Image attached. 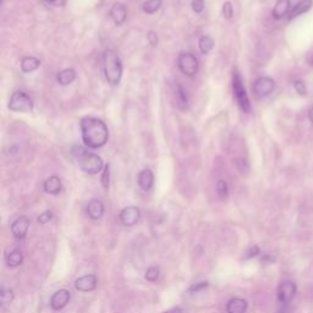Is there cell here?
<instances>
[{
    "label": "cell",
    "instance_id": "cell-1",
    "mask_svg": "<svg viewBox=\"0 0 313 313\" xmlns=\"http://www.w3.org/2000/svg\"><path fill=\"white\" fill-rule=\"evenodd\" d=\"M82 141L89 148H101L109 139V130L103 120L97 117H83L80 123Z\"/></svg>",
    "mask_w": 313,
    "mask_h": 313
},
{
    "label": "cell",
    "instance_id": "cell-2",
    "mask_svg": "<svg viewBox=\"0 0 313 313\" xmlns=\"http://www.w3.org/2000/svg\"><path fill=\"white\" fill-rule=\"evenodd\" d=\"M103 70L107 82L111 86L119 85L123 76L122 59L115 51L107 49L103 54Z\"/></svg>",
    "mask_w": 313,
    "mask_h": 313
},
{
    "label": "cell",
    "instance_id": "cell-3",
    "mask_svg": "<svg viewBox=\"0 0 313 313\" xmlns=\"http://www.w3.org/2000/svg\"><path fill=\"white\" fill-rule=\"evenodd\" d=\"M73 154L79 160V165L82 172L86 174L95 175L101 173L104 168L103 159L94 153H87L81 147H75L73 150Z\"/></svg>",
    "mask_w": 313,
    "mask_h": 313
},
{
    "label": "cell",
    "instance_id": "cell-4",
    "mask_svg": "<svg viewBox=\"0 0 313 313\" xmlns=\"http://www.w3.org/2000/svg\"><path fill=\"white\" fill-rule=\"evenodd\" d=\"M232 89H234V95L236 99L238 107L243 109L245 113H250L251 111V103L250 98L247 95L246 89L244 87V82L238 73H234V77H232Z\"/></svg>",
    "mask_w": 313,
    "mask_h": 313
},
{
    "label": "cell",
    "instance_id": "cell-5",
    "mask_svg": "<svg viewBox=\"0 0 313 313\" xmlns=\"http://www.w3.org/2000/svg\"><path fill=\"white\" fill-rule=\"evenodd\" d=\"M9 109L20 113H30L33 110V101L27 93L22 91H16L12 93L9 101Z\"/></svg>",
    "mask_w": 313,
    "mask_h": 313
},
{
    "label": "cell",
    "instance_id": "cell-6",
    "mask_svg": "<svg viewBox=\"0 0 313 313\" xmlns=\"http://www.w3.org/2000/svg\"><path fill=\"white\" fill-rule=\"evenodd\" d=\"M178 66L185 76H195L198 71L197 58L191 53H180L178 57Z\"/></svg>",
    "mask_w": 313,
    "mask_h": 313
},
{
    "label": "cell",
    "instance_id": "cell-7",
    "mask_svg": "<svg viewBox=\"0 0 313 313\" xmlns=\"http://www.w3.org/2000/svg\"><path fill=\"white\" fill-rule=\"evenodd\" d=\"M274 88H275L274 80L271 79V77L263 76L256 80L252 89H253V93H255L256 97L263 98V97H267V95L271 94V93L274 91Z\"/></svg>",
    "mask_w": 313,
    "mask_h": 313
},
{
    "label": "cell",
    "instance_id": "cell-8",
    "mask_svg": "<svg viewBox=\"0 0 313 313\" xmlns=\"http://www.w3.org/2000/svg\"><path fill=\"white\" fill-rule=\"evenodd\" d=\"M297 286L293 281H284L279 285L277 299L280 303H289L296 295Z\"/></svg>",
    "mask_w": 313,
    "mask_h": 313
},
{
    "label": "cell",
    "instance_id": "cell-9",
    "mask_svg": "<svg viewBox=\"0 0 313 313\" xmlns=\"http://www.w3.org/2000/svg\"><path fill=\"white\" fill-rule=\"evenodd\" d=\"M139 218H141V212L137 207H126L120 212V222L126 226L137 224Z\"/></svg>",
    "mask_w": 313,
    "mask_h": 313
},
{
    "label": "cell",
    "instance_id": "cell-10",
    "mask_svg": "<svg viewBox=\"0 0 313 313\" xmlns=\"http://www.w3.org/2000/svg\"><path fill=\"white\" fill-rule=\"evenodd\" d=\"M71 299L70 295V291L69 290H65L61 289L57 291V293L54 294V295L52 296L51 299V307L53 309H55V311H59V309H63L65 306L67 305Z\"/></svg>",
    "mask_w": 313,
    "mask_h": 313
},
{
    "label": "cell",
    "instance_id": "cell-11",
    "mask_svg": "<svg viewBox=\"0 0 313 313\" xmlns=\"http://www.w3.org/2000/svg\"><path fill=\"white\" fill-rule=\"evenodd\" d=\"M30 228V221L27 216H18V218L12 223L11 231L12 235L17 238H23L26 236L27 231Z\"/></svg>",
    "mask_w": 313,
    "mask_h": 313
},
{
    "label": "cell",
    "instance_id": "cell-12",
    "mask_svg": "<svg viewBox=\"0 0 313 313\" xmlns=\"http://www.w3.org/2000/svg\"><path fill=\"white\" fill-rule=\"evenodd\" d=\"M97 286V278L95 275H83V277L76 279L75 281V287L79 291H82V293H88V291H92L95 289Z\"/></svg>",
    "mask_w": 313,
    "mask_h": 313
},
{
    "label": "cell",
    "instance_id": "cell-13",
    "mask_svg": "<svg viewBox=\"0 0 313 313\" xmlns=\"http://www.w3.org/2000/svg\"><path fill=\"white\" fill-rule=\"evenodd\" d=\"M109 15L111 17V20L115 22V25L120 26L126 21V16H128V11H126V8L120 3H115L113 6H111Z\"/></svg>",
    "mask_w": 313,
    "mask_h": 313
},
{
    "label": "cell",
    "instance_id": "cell-14",
    "mask_svg": "<svg viewBox=\"0 0 313 313\" xmlns=\"http://www.w3.org/2000/svg\"><path fill=\"white\" fill-rule=\"evenodd\" d=\"M247 311V301L240 297L229 300L226 303V313H245Z\"/></svg>",
    "mask_w": 313,
    "mask_h": 313
},
{
    "label": "cell",
    "instance_id": "cell-15",
    "mask_svg": "<svg viewBox=\"0 0 313 313\" xmlns=\"http://www.w3.org/2000/svg\"><path fill=\"white\" fill-rule=\"evenodd\" d=\"M290 0H278L273 9L272 15L275 20H280L290 14Z\"/></svg>",
    "mask_w": 313,
    "mask_h": 313
},
{
    "label": "cell",
    "instance_id": "cell-16",
    "mask_svg": "<svg viewBox=\"0 0 313 313\" xmlns=\"http://www.w3.org/2000/svg\"><path fill=\"white\" fill-rule=\"evenodd\" d=\"M87 214L91 219H101L104 214V204L99 200H92L87 206Z\"/></svg>",
    "mask_w": 313,
    "mask_h": 313
},
{
    "label": "cell",
    "instance_id": "cell-17",
    "mask_svg": "<svg viewBox=\"0 0 313 313\" xmlns=\"http://www.w3.org/2000/svg\"><path fill=\"white\" fill-rule=\"evenodd\" d=\"M154 176L151 169H143L138 174V185L143 191H150L153 186Z\"/></svg>",
    "mask_w": 313,
    "mask_h": 313
},
{
    "label": "cell",
    "instance_id": "cell-18",
    "mask_svg": "<svg viewBox=\"0 0 313 313\" xmlns=\"http://www.w3.org/2000/svg\"><path fill=\"white\" fill-rule=\"evenodd\" d=\"M312 6H313V0H301V2H300L297 5H295V8L290 11L289 20H294L295 17L306 14V12L311 10Z\"/></svg>",
    "mask_w": 313,
    "mask_h": 313
},
{
    "label": "cell",
    "instance_id": "cell-19",
    "mask_svg": "<svg viewBox=\"0 0 313 313\" xmlns=\"http://www.w3.org/2000/svg\"><path fill=\"white\" fill-rule=\"evenodd\" d=\"M43 187H44V191L46 194L49 195H58L59 192L61 191V180L58 178V176H51V178H48L45 180L44 185H43Z\"/></svg>",
    "mask_w": 313,
    "mask_h": 313
},
{
    "label": "cell",
    "instance_id": "cell-20",
    "mask_svg": "<svg viewBox=\"0 0 313 313\" xmlns=\"http://www.w3.org/2000/svg\"><path fill=\"white\" fill-rule=\"evenodd\" d=\"M76 79V71L74 69H64L57 75V81L61 86H69Z\"/></svg>",
    "mask_w": 313,
    "mask_h": 313
},
{
    "label": "cell",
    "instance_id": "cell-21",
    "mask_svg": "<svg viewBox=\"0 0 313 313\" xmlns=\"http://www.w3.org/2000/svg\"><path fill=\"white\" fill-rule=\"evenodd\" d=\"M39 66H41V60L35 57H25L21 60V70L26 74L32 73V71L38 69Z\"/></svg>",
    "mask_w": 313,
    "mask_h": 313
},
{
    "label": "cell",
    "instance_id": "cell-22",
    "mask_svg": "<svg viewBox=\"0 0 313 313\" xmlns=\"http://www.w3.org/2000/svg\"><path fill=\"white\" fill-rule=\"evenodd\" d=\"M5 261H6V264H8L9 267H12V268L18 267V266H20L23 261L22 252L17 249L12 250L11 252H9L8 255H6Z\"/></svg>",
    "mask_w": 313,
    "mask_h": 313
},
{
    "label": "cell",
    "instance_id": "cell-23",
    "mask_svg": "<svg viewBox=\"0 0 313 313\" xmlns=\"http://www.w3.org/2000/svg\"><path fill=\"white\" fill-rule=\"evenodd\" d=\"M198 46H200V51L203 54H208L213 49V46H214V42H213V39L209 36H202L200 41H198Z\"/></svg>",
    "mask_w": 313,
    "mask_h": 313
},
{
    "label": "cell",
    "instance_id": "cell-24",
    "mask_svg": "<svg viewBox=\"0 0 313 313\" xmlns=\"http://www.w3.org/2000/svg\"><path fill=\"white\" fill-rule=\"evenodd\" d=\"M162 6V0H147L143 4V11L147 15H152L157 12Z\"/></svg>",
    "mask_w": 313,
    "mask_h": 313
},
{
    "label": "cell",
    "instance_id": "cell-25",
    "mask_svg": "<svg viewBox=\"0 0 313 313\" xmlns=\"http://www.w3.org/2000/svg\"><path fill=\"white\" fill-rule=\"evenodd\" d=\"M176 94H178V102L179 105L181 108H186V105L188 104V97L186 94L185 88L182 87L181 85H178V91H176Z\"/></svg>",
    "mask_w": 313,
    "mask_h": 313
},
{
    "label": "cell",
    "instance_id": "cell-26",
    "mask_svg": "<svg viewBox=\"0 0 313 313\" xmlns=\"http://www.w3.org/2000/svg\"><path fill=\"white\" fill-rule=\"evenodd\" d=\"M0 299H2L3 305H9V303H11L12 300H14V293H12V290L10 289L3 287L2 291H0Z\"/></svg>",
    "mask_w": 313,
    "mask_h": 313
},
{
    "label": "cell",
    "instance_id": "cell-27",
    "mask_svg": "<svg viewBox=\"0 0 313 313\" xmlns=\"http://www.w3.org/2000/svg\"><path fill=\"white\" fill-rule=\"evenodd\" d=\"M216 194H218V196L221 198L228 197L229 188L228 184H226V181H224V180H219V181L216 182Z\"/></svg>",
    "mask_w": 313,
    "mask_h": 313
},
{
    "label": "cell",
    "instance_id": "cell-28",
    "mask_svg": "<svg viewBox=\"0 0 313 313\" xmlns=\"http://www.w3.org/2000/svg\"><path fill=\"white\" fill-rule=\"evenodd\" d=\"M158 277H159V268L158 267H151L146 272V279L148 281H156Z\"/></svg>",
    "mask_w": 313,
    "mask_h": 313
},
{
    "label": "cell",
    "instance_id": "cell-29",
    "mask_svg": "<svg viewBox=\"0 0 313 313\" xmlns=\"http://www.w3.org/2000/svg\"><path fill=\"white\" fill-rule=\"evenodd\" d=\"M109 178H110V166L109 164L104 166L103 174H102V185H103L104 188L109 187Z\"/></svg>",
    "mask_w": 313,
    "mask_h": 313
},
{
    "label": "cell",
    "instance_id": "cell-30",
    "mask_svg": "<svg viewBox=\"0 0 313 313\" xmlns=\"http://www.w3.org/2000/svg\"><path fill=\"white\" fill-rule=\"evenodd\" d=\"M192 10L196 14H201L204 10V0H192Z\"/></svg>",
    "mask_w": 313,
    "mask_h": 313
},
{
    "label": "cell",
    "instance_id": "cell-31",
    "mask_svg": "<svg viewBox=\"0 0 313 313\" xmlns=\"http://www.w3.org/2000/svg\"><path fill=\"white\" fill-rule=\"evenodd\" d=\"M223 15H224V17L228 18V20H230V18L232 17V15H234V10H232L231 3H229V2L224 3V5H223Z\"/></svg>",
    "mask_w": 313,
    "mask_h": 313
},
{
    "label": "cell",
    "instance_id": "cell-32",
    "mask_svg": "<svg viewBox=\"0 0 313 313\" xmlns=\"http://www.w3.org/2000/svg\"><path fill=\"white\" fill-rule=\"evenodd\" d=\"M294 87H295V91L301 95H306L307 93V89H306V85L303 83L301 80H296L295 83H294Z\"/></svg>",
    "mask_w": 313,
    "mask_h": 313
},
{
    "label": "cell",
    "instance_id": "cell-33",
    "mask_svg": "<svg viewBox=\"0 0 313 313\" xmlns=\"http://www.w3.org/2000/svg\"><path fill=\"white\" fill-rule=\"evenodd\" d=\"M53 219V213L51 210H45V212H43L41 215L38 216V223L39 224H46V223H49Z\"/></svg>",
    "mask_w": 313,
    "mask_h": 313
},
{
    "label": "cell",
    "instance_id": "cell-34",
    "mask_svg": "<svg viewBox=\"0 0 313 313\" xmlns=\"http://www.w3.org/2000/svg\"><path fill=\"white\" fill-rule=\"evenodd\" d=\"M43 3H45L49 6H55V8H61L66 4V0H43Z\"/></svg>",
    "mask_w": 313,
    "mask_h": 313
},
{
    "label": "cell",
    "instance_id": "cell-35",
    "mask_svg": "<svg viewBox=\"0 0 313 313\" xmlns=\"http://www.w3.org/2000/svg\"><path fill=\"white\" fill-rule=\"evenodd\" d=\"M259 255V249L258 246H252L251 249L246 252V256H245V258L249 259V258H253V257L258 256Z\"/></svg>",
    "mask_w": 313,
    "mask_h": 313
},
{
    "label": "cell",
    "instance_id": "cell-36",
    "mask_svg": "<svg viewBox=\"0 0 313 313\" xmlns=\"http://www.w3.org/2000/svg\"><path fill=\"white\" fill-rule=\"evenodd\" d=\"M148 42H150V44H152L153 46L158 45V36L154 32H150L148 33Z\"/></svg>",
    "mask_w": 313,
    "mask_h": 313
},
{
    "label": "cell",
    "instance_id": "cell-37",
    "mask_svg": "<svg viewBox=\"0 0 313 313\" xmlns=\"http://www.w3.org/2000/svg\"><path fill=\"white\" fill-rule=\"evenodd\" d=\"M208 286V283H198L196 285H194V286L190 287V291H198L201 289H203V287Z\"/></svg>",
    "mask_w": 313,
    "mask_h": 313
},
{
    "label": "cell",
    "instance_id": "cell-38",
    "mask_svg": "<svg viewBox=\"0 0 313 313\" xmlns=\"http://www.w3.org/2000/svg\"><path fill=\"white\" fill-rule=\"evenodd\" d=\"M163 313H182V309L179 308V307H174V308H170V309H168V311H165Z\"/></svg>",
    "mask_w": 313,
    "mask_h": 313
},
{
    "label": "cell",
    "instance_id": "cell-39",
    "mask_svg": "<svg viewBox=\"0 0 313 313\" xmlns=\"http://www.w3.org/2000/svg\"><path fill=\"white\" fill-rule=\"evenodd\" d=\"M308 117H309V120H311V123H313V108L311 110H309V113H308Z\"/></svg>",
    "mask_w": 313,
    "mask_h": 313
},
{
    "label": "cell",
    "instance_id": "cell-40",
    "mask_svg": "<svg viewBox=\"0 0 313 313\" xmlns=\"http://www.w3.org/2000/svg\"><path fill=\"white\" fill-rule=\"evenodd\" d=\"M278 313H290L289 309H281V311H279Z\"/></svg>",
    "mask_w": 313,
    "mask_h": 313
},
{
    "label": "cell",
    "instance_id": "cell-41",
    "mask_svg": "<svg viewBox=\"0 0 313 313\" xmlns=\"http://www.w3.org/2000/svg\"><path fill=\"white\" fill-rule=\"evenodd\" d=\"M309 63H311V65H313V54H312V57H311V60H309Z\"/></svg>",
    "mask_w": 313,
    "mask_h": 313
}]
</instances>
